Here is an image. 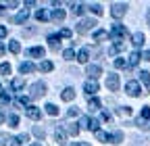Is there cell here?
Instances as JSON below:
<instances>
[{
	"mask_svg": "<svg viewBox=\"0 0 150 146\" xmlns=\"http://www.w3.org/2000/svg\"><path fill=\"white\" fill-rule=\"evenodd\" d=\"M79 125L86 127L90 132H98V119H92V117H81L79 119Z\"/></svg>",
	"mask_w": 150,
	"mask_h": 146,
	"instance_id": "cell-1",
	"label": "cell"
},
{
	"mask_svg": "<svg viewBox=\"0 0 150 146\" xmlns=\"http://www.w3.org/2000/svg\"><path fill=\"white\" fill-rule=\"evenodd\" d=\"M125 33H127V31H125V25L117 23V25H112V29H110V38L115 40V42H121V38H123Z\"/></svg>",
	"mask_w": 150,
	"mask_h": 146,
	"instance_id": "cell-2",
	"label": "cell"
},
{
	"mask_svg": "<svg viewBox=\"0 0 150 146\" xmlns=\"http://www.w3.org/2000/svg\"><path fill=\"white\" fill-rule=\"evenodd\" d=\"M125 92H127L129 96H140V94H142V88H140V84H138V82L131 79V82H127V84H125Z\"/></svg>",
	"mask_w": 150,
	"mask_h": 146,
	"instance_id": "cell-3",
	"label": "cell"
},
{
	"mask_svg": "<svg viewBox=\"0 0 150 146\" xmlns=\"http://www.w3.org/2000/svg\"><path fill=\"white\" fill-rule=\"evenodd\" d=\"M46 94V84L44 82H38L31 86V98H42Z\"/></svg>",
	"mask_w": 150,
	"mask_h": 146,
	"instance_id": "cell-4",
	"label": "cell"
},
{
	"mask_svg": "<svg viewBox=\"0 0 150 146\" xmlns=\"http://www.w3.org/2000/svg\"><path fill=\"white\" fill-rule=\"evenodd\" d=\"M125 11H127V4H125V2H115V4H112L110 15L115 17V19H121V17L125 15Z\"/></svg>",
	"mask_w": 150,
	"mask_h": 146,
	"instance_id": "cell-5",
	"label": "cell"
},
{
	"mask_svg": "<svg viewBox=\"0 0 150 146\" xmlns=\"http://www.w3.org/2000/svg\"><path fill=\"white\" fill-rule=\"evenodd\" d=\"M94 25H96V21H94V19H81V21L77 23V31H79V33L92 31V29H94Z\"/></svg>",
	"mask_w": 150,
	"mask_h": 146,
	"instance_id": "cell-6",
	"label": "cell"
},
{
	"mask_svg": "<svg viewBox=\"0 0 150 146\" xmlns=\"http://www.w3.org/2000/svg\"><path fill=\"white\" fill-rule=\"evenodd\" d=\"M25 115L31 119V121H40V117H42V111H40V108H38V106H27L25 108Z\"/></svg>",
	"mask_w": 150,
	"mask_h": 146,
	"instance_id": "cell-7",
	"label": "cell"
},
{
	"mask_svg": "<svg viewBox=\"0 0 150 146\" xmlns=\"http://www.w3.org/2000/svg\"><path fill=\"white\" fill-rule=\"evenodd\" d=\"M86 73H88L94 82H96V77L102 75V67H100V65H88V67H86Z\"/></svg>",
	"mask_w": 150,
	"mask_h": 146,
	"instance_id": "cell-8",
	"label": "cell"
},
{
	"mask_svg": "<svg viewBox=\"0 0 150 146\" xmlns=\"http://www.w3.org/2000/svg\"><path fill=\"white\" fill-rule=\"evenodd\" d=\"M106 88L112 90V92L119 90V75H108V77H106Z\"/></svg>",
	"mask_w": 150,
	"mask_h": 146,
	"instance_id": "cell-9",
	"label": "cell"
},
{
	"mask_svg": "<svg viewBox=\"0 0 150 146\" xmlns=\"http://www.w3.org/2000/svg\"><path fill=\"white\" fill-rule=\"evenodd\" d=\"M83 90H86V94H96L98 92V82H94V79L86 82L83 84Z\"/></svg>",
	"mask_w": 150,
	"mask_h": 146,
	"instance_id": "cell-10",
	"label": "cell"
},
{
	"mask_svg": "<svg viewBox=\"0 0 150 146\" xmlns=\"http://www.w3.org/2000/svg\"><path fill=\"white\" fill-rule=\"evenodd\" d=\"M27 17H29V11H27V9H21V11L17 13V17H15V23L23 25V23L27 21Z\"/></svg>",
	"mask_w": 150,
	"mask_h": 146,
	"instance_id": "cell-11",
	"label": "cell"
},
{
	"mask_svg": "<svg viewBox=\"0 0 150 146\" xmlns=\"http://www.w3.org/2000/svg\"><path fill=\"white\" fill-rule=\"evenodd\" d=\"M61 35H56V33H52V35H48V46L52 48V50H59L61 48Z\"/></svg>",
	"mask_w": 150,
	"mask_h": 146,
	"instance_id": "cell-12",
	"label": "cell"
},
{
	"mask_svg": "<svg viewBox=\"0 0 150 146\" xmlns=\"http://www.w3.org/2000/svg\"><path fill=\"white\" fill-rule=\"evenodd\" d=\"M65 15H67L65 9H54V11L50 13V19H52V21H63V19H65Z\"/></svg>",
	"mask_w": 150,
	"mask_h": 146,
	"instance_id": "cell-13",
	"label": "cell"
},
{
	"mask_svg": "<svg viewBox=\"0 0 150 146\" xmlns=\"http://www.w3.org/2000/svg\"><path fill=\"white\" fill-rule=\"evenodd\" d=\"M54 140L59 142V144H65V142H67V136H65V132H63V127H61V125L54 130Z\"/></svg>",
	"mask_w": 150,
	"mask_h": 146,
	"instance_id": "cell-14",
	"label": "cell"
},
{
	"mask_svg": "<svg viewBox=\"0 0 150 146\" xmlns=\"http://www.w3.org/2000/svg\"><path fill=\"white\" fill-rule=\"evenodd\" d=\"M140 59H142V54L138 52V50H134L129 54V63H127V67H136L138 63H140Z\"/></svg>",
	"mask_w": 150,
	"mask_h": 146,
	"instance_id": "cell-15",
	"label": "cell"
},
{
	"mask_svg": "<svg viewBox=\"0 0 150 146\" xmlns=\"http://www.w3.org/2000/svg\"><path fill=\"white\" fill-rule=\"evenodd\" d=\"M144 121H150V106H144L142 108V113H140V117H138L136 123H144Z\"/></svg>",
	"mask_w": 150,
	"mask_h": 146,
	"instance_id": "cell-16",
	"label": "cell"
},
{
	"mask_svg": "<svg viewBox=\"0 0 150 146\" xmlns=\"http://www.w3.org/2000/svg\"><path fill=\"white\" fill-rule=\"evenodd\" d=\"M27 54H29V57H38V59H40V57H44V48L42 46H33V48L27 50Z\"/></svg>",
	"mask_w": 150,
	"mask_h": 146,
	"instance_id": "cell-17",
	"label": "cell"
},
{
	"mask_svg": "<svg viewBox=\"0 0 150 146\" xmlns=\"http://www.w3.org/2000/svg\"><path fill=\"white\" fill-rule=\"evenodd\" d=\"M86 11V4H81V2H71V13L73 15H81Z\"/></svg>",
	"mask_w": 150,
	"mask_h": 146,
	"instance_id": "cell-18",
	"label": "cell"
},
{
	"mask_svg": "<svg viewBox=\"0 0 150 146\" xmlns=\"http://www.w3.org/2000/svg\"><path fill=\"white\" fill-rule=\"evenodd\" d=\"M131 40H134V46H136V48H142V44H144V33H142V31L134 33V38H131Z\"/></svg>",
	"mask_w": 150,
	"mask_h": 146,
	"instance_id": "cell-19",
	"label": "cell"
},
{
	"mask_svg": "<svg viewBox=\"0 0 150 146\" xmlns=\"http://www.w3.org/2000/svg\"><path fill=\"white\" fill-rule=\"evenodd\" d=\"M61 98H63L65 102H69V100H73V98H75V90H73V88H67V90H65V92L61 94Z\"/></svg>",
	"mask_w": 150,
	"mask_h": 146,
	"instance_id": "cell-20",
	"label": "cell"
},
{
	"mask_svg": "<svg viewBox=\"0 0 150 146\" xmlns=\"http://www.w3.org/2000/svg\"><path fill=\"white\" fill-rule=\"evenodd\" d=\"M19 71L21 73H31V71H35V65L33 63H21L19 65Z\"/></svg>",
	"mask_w": 150,
	"mask_h": 146,
	"instance_id": "cell-21",
	"label": "cell"
},
{
	"mask_svg": "<svg viewBox=\"0 0 150 146\" xmlns=\"http://www.w3.org/2000/svg\"><path fill=\"white\" fill-rule=\"evenodd\" d=\"M35 19H38V21H48L50 15H48L44 9H38V11H35Z\"/></svg>",
	"mask_w": 150,
	"mask_h": 146,
	"instance_id": "cell-22",
	"label": "cell"
},
{
	"mask_svg": "<svg viewBox=\"0 0 150 146\" xmlns=\"http://www.w3.org/2000/svg\"><path fill=\"white\" fill-rule=\"evenodd\" d=\"M88 59H90V50H88V48H81V50L77 52V61H79V63H86Z\"/></svg>",
	"mask_w": 150,
	"mask_h": 146,
	"instance_id": "cell-23",
	"label": "cell"
},
{
	"mask_svg": "<svg viewBox=\"0 0 150 146\" xmlns=\"http://www.w3.org/2000/svg\"><path fill=\"white\" fill-rule=\"evenodd\" d=\"M46 113H48L50 117H56V115H59V106L52 104V102H48V104H46Z\"/></svg>",
	"mask_w": 150,
	"mask_h": 146,
	"instance_id": "cell-24",
	"label": "cell"
},
{
	"mask_svg": "<svg viewBox=\"0 0 150 146\" xmlns=\"http://www.w3.org/2000/svg\"><path fill=\"white\" fill-rule=\"evenodd\" d=\"M121 50H123V44H121V42H115V44H112V46H110V50H108V54H112V57H115V54H119Z\"/></svg>",
	"mask_w": 150,
	"mask_h": 146,
	"instance_id": "cell-25",
	"label": "cell"
},
{
	"mask_svg": "<svg viewBox=\"0 0 150 146\" xmlns=\"http://www.w3.org/2000/svg\"><path fill=\"white\" fill-rule=\"evenodd\" d=\"M67 132H69L71 136H77V134H79V123H69V125H67Z\"/></svg>",
	"mask_w": 150,
	"mask_h": 146,
	"instance_id": "cell-26",
	"label": "cell"
},
{
	"mask_svg": "<svg viewBox=\"0 0 150 146\" xmlns=\"http://www.w3.org/2000/svg\"><path fill=\"white\" fill-rule=\"evenodd\" d=\"M140 79H142V84L146 88H150V73L148 71H140Z\"/></svg>",
	"mask_w": 150,
	"mask_h": 146,
	"instance_id": "cell-27",
	"label": "cell"
},
{
	"mask_svg": "<svg viewBox=\"0 0 150 146\" xmlns=\"http://www.w3.org/2000/svg\"><path fill=\"white\" fill-rule=\"evenodd\" d=\"M8 50H11L13 54H19V52H21V44H19L17 40H13V42L8 44Z\"/></svg>",
	"mask_w": 150,
	"mask_h": 146,
	"instance_id": "cell-28",
	"label": "cell"
},
{
	"mask_svg": "<svg viewBox=\"0 0 150 146\" xmlns=\"http://www.w3.org/2000/svg\"><path fill=\"white\" fill-rule=\"evenodd\" d=\"M15 104H17V106H25V108H27V106H29V98H27V96H19V98L15 100Z\"/></svg>",
	"mask_w": 150,
	"mask_h": 146,
	"instance_id": "cell-29",
	"label": "cell"
},
{
	"mask_svg": "<svg viewBox=\"0 0 150 146\" xmlns=\"http://www.w3.org/2000/svg\"><path fill=\"white\" fill-rule=\"evenodd\" d=\"M104 38H108V33L104 29H96V31H94V40H104Z\"/></svg>",
	"mask_w": 150,
	"mask_h": 146,
	"instance_id": "cell-30",
	"label": "cell"
},
{
	"mask_svg": "<svg viewBox=\"0 0 150 146\" xmlns=\"http://www.w3.org/2000/svg\"><path fill=\"white\" fill-rule=\"evenodd\" d=\"M94 134H96V138H98L100 142H110V136L104 134V132H100V130H98V132H94Z\"/></svg>",
	"mask_w": 150,
	"mask_h": 146,
	"instance_id": "cell-31",
	"label": "cell"
},
{
	"mask_svg": "<svg viewBox=\"0 0 150 146\" xmlns=\"http://www.w3.org/2000/svg\"><path fill=\"white\" fill-rule=\"evenodd\" d=\"M4 146H21L17 142V138H11V136H4Z\"/></svg>",
	"mask_w": 150,
	"mask_h": 146,
	"instance_id": "cell-32",
	"label": "cell"
},
{
	"mask_svg": "<svg viewBox=\"0 0 150 146\" xmlns=\"http://www.w3.org/2000/svg\"><path fill=\"white\" fill-rule=\"evenodd\" d=\"M40 71H44V73L52 71V63H50V61H42V63H40Z\"/></svg>",
	"mask_w": 150,
	"mask_h": 146,
	"instance_id": "cell-33",
	"label": "cell"
},
{
	"mask_svg": "<svg viewBox=\"0 0 150 146\" xmlns=\"http://www.w3.org/2000/svg\"><path fill=\"white\" fill-rule=\"evenodd\" d=\"M23 86H25L23 79H13V82H11V88H13V90H21Z\"/></svg>",
	"mask_w": 150,
	"mask_h": 146,
	"instance_id": "cell-34",
	"label": "cell"
},
{
	"mask_svg": "<svg viewBox=\"0 0 150 146\" xmlns=\"http://www.w3.org/2000/svg\"><path fill=\"white\" fill-rule=\"evenodd\" d=\"M90 108H92V111H100V100L98 98H92L90 100Z\"/></svg>",
	"mask_w": 150,
	"mask_h": 146,
	"instance_id": "cell-35",
	"label": "cell"
},
{
	"mask_svg": "<svg viewBox=\"0 0 150 146\" xmlns=\"http://www.w3.org/2000/svg\"><path fill=\"white\" fill-rule=\"evenodd\" d=\"M81 111H79V106H71L69 111H67V117H77Z\"/></svg>",
	"mask_w": 150,
	"mask_h": 146,
	"instance_id": "cell-36",
	"label": "cell"
},
{
	"mask_svg": "<svg viewBox=\"0 0 150 146\" xmlns=\"http://www.w3.org/2000/svg\"><path fill=\"white\" fill-rule=\"evenodd\" d=\"M8 73H11V65L2 63V65H0V75H8Z\"/></svg>",
	"mask_w": 150,
	"mask_h": 146,
	"instance_id": "cell-37",
	"label": "cell"
},
{
	"mask_svg": "<svg viewBox=\"0 0 150 146\" xmlns=\"http://www.w3.org/2000/svg\"><path fill=\"white\" fill-rule=\"evenodd\" d=\"M63 57H65L67 61H71V59H75V52H73V48H71V46H69V48H67V50L63 52Z\"/></svg>",
	"mask_w": 150,
	"mask_h": 146,
	"instance_id": "cell-38",
	"label": "cell"
},
{
	"mask_svg": "<svg viewBox=\"0 0 150 146\" xmlns=\"http://www.w3.org/2000/svg\"><path fill=\"white\" fill-rule=\"evenodd\" d=\"M8 102H11V94L2 92V94H0V104H8Z\"/></svg>",
	"mask_w": 150,
	"mask_h": 146,
	"instance_id": "cell-39",
	"label": "cell"
},
{
	"mask_svg": "<svg viewBox=\"0 0 150 146\" xmlns=\"http://www.w3.org/2000/svg\"><path fill=\"white\" fill-rule=\"evenodd\" d=\"M115 67H117V69H125V67H127V61H125V59H115Z\"/></svg>",
	"mask_w": 150,
	"mask_h": 146,
	"instance_id": "cell-40",
	"label": "cell"
},
{
	"mask_svg": "<svg viewBox=\"0 0 150 146\" xmlns=\"http://www.w3.org/2000/svg\"><path fill=\"white\" fill-rule=\"evenodd\" d=\"M90 11H92L94 15H102V6H100V4H90Z\"/></svg>",
	"mask_w": 150,
	"mask_h": 146,
	"instance_id": "cell-41",
	"label": "cell"
},
{
	"mask_svg": "<svg viewBox=\"0 0 150 146\" xmlns=\"http://www.w3.org/2000/svg\"><path fill=\"white\" fill-rule=\"evenodd\" d=\"M121 140H123V134H121V132L110 134V142H121Z\"/></svg>",
	"mask_w": 150,
	"mask_h": 146,
	"instance_id": "cell-42",
	"label": "cell"
},
{
	"mask_svg": "<svg viewBox=\"0 0 150 146\" xmlns=\"http://www.w3.org/2000/svg\"><path fill=\"white\" fill-rule=\"evenodd\" d=\"M8 123H11V127H17L19 125V115H11L8 117Z\"/></svg>",
	"mask_w": 150,
	"mask_h": 146,
	"instance_id": "cell-43",
	"label": "cell"
},
{
	"mask_svg": "<svg viewBox=\"0 0 150 146\" xmlns=\"http://www.w3.org/2000/svg\"><path fill=\"white\" fill-rule=\"evenodd\" d=\"M59 35H61V38H71V35H73V33H71V29H67V27H63Z\"/></svg>",
	"mask_w": 150,
	"mask_h": 146,
	"instance_id": "cell-44",
	"label": "cell"
},
{
	"mask_svg": "<svg viewBox=\"0 0 150 146\" xmlns=\"http://www.w3.org/2000/svg\"><path fill=\"white\" fill-rule=\"evenodd\" d=\"M33 134H35L38 138H44V136H46V134H44V130H42V127H35V125H33Z\"/></svg>",
	"mask_w": 150,
	"mask_h": 146,
	"instance_id": "cell-45",
	"label": "cell"
},
{
	"mask_svg": "<svg viewBox=\"0 0 150 146\" xmlns=\"http://www.w3.org/2000/svg\"><path fill=\"white\" fill-rule=\"evenodd\" d=\"M27 140H29V136H27V134H21V136L17 138V142H19V144H25Z\"/></svg>",
	"mask_w": 150,
	"mask_h": 146,
	"instance_id": "cell-46",
	"label": "cell"
},
{
	"mask_svg": "<svg viewBox=\"0 0 150 146\" xmlns=\"http://www.w3.org/2000/svg\"><path fill=\"white\" fill-rule=\"evenodd\" d=\"M6 33H8V29H6V27H2V25H0V38H6Z\"/></svg>",
	"mask_w": 150,
	"mask_h": 146,
	"instance_id": "cell-47",
	"label": "cell"
},
{
	"mask_svg": "<svg viewBox=\"0 0 150 146\" xmlns=\"http://www.w3.org/2000/svg\"><path fill=\"white\" fill-rule=\"evenodd\" d=\"M142 59H144V61H150V50H144V52H142Z\"/></svg>",
	"mask_w": 150,
	"mask_h": 146,
	"instance_id": "cell-48",
	"label": "cell"
},
{
	"mask_svg": "<svg viewBox=\"0 0 150 146\" xmlns=\"http://www.w3.org/2000/svg\"><path fill=\"white\" fill-rule=\"evenodd\" d=\"M142 130H150V121H144V123H138Z\"/></svg>",
	"mask_w": 150,
	"mask_h": 146,
	"instance_id": "cell-49",
	"label": "cell"
},
{
	"mask_svg": "<svg viewBox=\"0 0 150 146\" xmlns=\"http://www.w3.org/2000/svg\"><path fill=\"white\" fill-rule=\"evenodd\" d=\"M102 119H104V121H110V113H106V111H102Z\"/></svg>",
	"mask_w": 150,
	"mask_h": 146,
	"instance_id": "cell-50",
	"label": "cell"
},
{
	"mask_svg": "<svg viewBox=\"0 0 150 146\" xmlns=\"http://www.w3.org/2000/svg\"><path fill=\"white\" fill-rule=\"evenodd\" d=\"M71 146H90V144H86V142H73Z\"/></svg>",
	"mask_w": 150,
	"mask_h": 146,
	"instance_id": "cell-51",
	"label": "cell"
},
{
	"mask_svg": "<svg viewBox=\"0 0 150 146\" xmlns=\"http://www.w3.org/2000/svg\"><path fill=\"white\" fill-rule=\"evenodd\" d=\"M4 52H6V48H4L2 44H0V57H2V54H4Z\"/></svg>",
	"mask_w": 150,
	"mask_h": 146,
	"instance_id": "cell-52",
	"label": "cell"
},
{
	"mask_svg": "<svg viewBox=\"0 0 150 146\" xmlns=\"http://www.w3.org/2000/svg\"><path fill=\"white\" fill-rule=\"evenodd\" d=\"M4 119H6V117H4V113H0V123H2Z\"/></svg>",
	"mask_w": 150,
	"mask_h": 146,
	"instance_id": "cell-53",
	"label": "cell"
},
{
	"mask_svg": "<svg viewBox=\"0 0 150 146\" xmlns=\"http://www.w3.org/2000/svg\"><path fill=\"white\" fill-rule=\"evenodd\" d=\"M4 13V4H0V15H2Z\"/></svg>",
	"mask_w": 150,
	"mask_h": 146,
	"instance_id": "cell-54",
	"label": "cell"
},
{
	"mask_svg": "<svg viewBox=\"0 0 150 146\" xmlns=\"http://www.w3.org/2000/svg\"><path fill=\"white\" fill-rule=\"evenodd\" d=\"M148 23H150V9H148Z\"/></svg>",
	"mask_w": 150,
	"mask_h": 146,
	"instance_id": "cell-55",
	"label": "cell"
},
{
	"mask_svg": "<svg viewBox=\"0 0 150 146\" xmlns=\"http://www.w3.org/2000/svg\"><path fill=\"white\" fill-rule=\"evenodd\" d=\"M31 146H42V144H31Z\"/></svg>",
	"mask_w": 150,
	"mask_h": 146,
	"instance_id": "cell-56",
	"label": "cell"
}]
</instances>
